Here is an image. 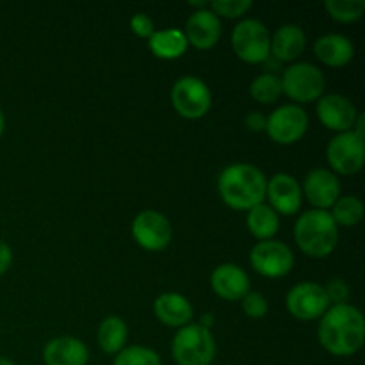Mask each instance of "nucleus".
Segmentation results:
<instances>
[{"mask_svg": "<svg viewBox=\"0 0 365 365\" xmlns=\"http://www.w3.org/2000/svg\"><path fill=\"white\" fill-rule=\"evenodd\" d=\"M43 362L45 365H88L89 349L81 339L63 335L46 342Z\"/></svg>", "mask_w": 365, "mask_h": 365, "instance_id": "a211bd4d", "label": "nucleus"}, {"mask_svg": "<svg viewBox=\"0 0 365 365\" xmlns=\"http://www.w3.org/2000/svg\"><path fill=\"white\" fill-rule=\"evenodd\" d=\"M128 328L121 317L109 316L100 323L98 331H96V341H98L100 349L107 355H118L127 344Z\"/></svg>", "mask_w": 365, "mask_h": 365, "instance_id": "b1692460", "label": "nucleus"}, {"mask_svg": "<svg viewBox=\"0 0 365 365\" xmlns=\"http://www.w3.org/2000/svg\"><path fill=\"white\" fill-rule=\"evenodd\" d=\"M327 157L335 175H356L365 163V139L351 130L337 134L328 143Z\"/></svg>", "mask_w": 365, "mask_h": 365, "instance_id": "9b49d317", "label": "nucleus"}, {"mask_svg": "<svg viewBox=\"0 0 365 365\" xmlns=\"http://www.w3.org/2000/svg\"><path fill=\"white\" fill-rule=\"evenodd\" d=\"M309 123V114L302 106L285 103L267 116L266 132L277 145L291 146L305 138Z\"/></svg>", "mask_w": 365, "mask_h": 365, "instance_id": "6e6552de", "label": "nucleus"}, {"mask_svg": "<svg viewBox=\"0 0 365 365\" xmlns=\"http://www.w3.org/2000/svg\"><path fill=\"white\" fill-rule=\"evenodd\" d=\"M171 356L177 365H210L216 359V341L210 330L198 323L178 328L171 341Z\"/></svg>", "mask_w": 365, "mask_h": 365, "instance_id": "20e7f679", "label": "nucleus"}, {"mask_svg": "<svg viewBox=\"0 0 365 365\" xmlns=\"http://www.w3.org/2000/svg\"><path fill=\"white\" fill-rule=\"evenodd\" d=\"M250 95L253 100L264 106H271L277 102L284 93H282V81L274 73H260L250 84Z\"/></svg>", "mask_w": 365, "mask_h": 365, "instance_id": "a878e982", "label": "nucleus"}, {"mask_svg": "<svg viewBox=\"0 0 365 365\" xmlns=\"http://www.w3.org/2000/svg\"><path fill=\"white\" fill-rule=\"evenodd\" d=\"M324 9L335 21L353 24L362 18L365 11V0H327Z\"/></svg>", "mask_w": 365, "mask_h": 365, "instance_id": "bb28decb", "label": "nucleus"}, {"mask_svg": "<svg viewBox=\"0 0 365 365\" xmlns=\"http://www.w3.org/2000/svg\"><path fill=\"white\" fill-rule=\"evenodd\" d=\"M246 227H248V232L255 239L269 241L277 235L278 228H280V216L267 203H260V205L248 210Z\"/></svg>", "mask_w": 365, "mask_h": 365, "instance_id": "5701e85b", "label": "nucleus"}, {"mask_svg": "<svg viewBox=\"0 0 365 365\" xmlns=\"http://www.w3.org/2000/svg\"><path fill=\"white\" fill-rule=\"evenodd\" d=\"M198 324L205 328V330H210V328H214V324H216V317H214V314H203V316L200 317Z\"/></svg>", "mask_w": 365, "mask_h": 365, "instance_id": "f704fd0d", "label": "nucleus"}, {"mask_svg": "<svg viewBox=\"0 0 365 365\" xmlns=\"http://www.w3.org/2000/svg\"><path fill=\"white\" fill-rule=\"evenodd\" d=\"M324 291H327V296L328 299H330L331 305H342V303H348L349 285L348 282L342 280V278H331V280L324 285Z\"/></svg>", "mask_w": 365, "mask_h": 365, "instance_id": "7c9ffc66", "label": "nucleus"}, {"mask_svg": "<svg viewBox=\"0 0 365 365\" xmlns=\"http://www.w3.org/2000/svg\"><path fill=\"white\" fill-rule=\"evenodd\" d=\"M210 287L225 302H241L250 292V277L237 264H220L210 274Z\"/></svg>", "mask_w": 365, "mask_h": 365, "instance_id": "dca6fc26", "label": "nucleus"}, {"mask_svg": "<svg viewBox=\"0 0 365 365\" xmlns=\"http://www.w3.org/2000/svg\"><path fill=\"white\" fill-rule=\"evenodd\" d=\"M317 339L324 351L334 356H353L365 342V319L351 303L331 305L317 327Z\"/></svg>", "mask_w": 365, "mask_h": 365, "instance_id": "f257e3e1", "label": "nucleus"}, {"mask_svg": "<svg viewBox=\"0 0 365 365\" xmlns=\"http://www.w3.org/2000/svg\"><path fill=\"white\" fill-rule=\"evenodd\" d=\"M241 302H242V312H245L248 317H252V319H262V317L267 314V310H269V303H267L266 296H264L262 292L250 291Z\"/></svg>", "mask_w": 365, "mask_h": 365, "instance_id": "c756f323", "label": "nucleus"}, {"mask_svg": "<svg viewBox=\"0 0 365 365\" xmlns=\"http://www.w3.org/2000/svg\"><path fill=\"white\" fill-rule=\"evenodd\" d=\"M253 7L252 2L248 0H214L209 2V9L216 14L217 18H228V20H234V18H241L242 14L248 13Z\"/></svg>", "mask_w": 365, "mask_h": 365, "instance_id": "c85d7f7f", "label": "nucleus"}, {"mask_svg": "<svg viewBox=\"0 0 365 365\" xmlns=\"http://www.w3.org/2000/svg\"><path fill=\"white\" fill-rule=\"evenodd\" d=\"M266 121L267 118L264 116L260 110H250V113L245 116L246 128H248L250 132H255V134H259V132H266Z\"/></svg>", "mask_w": 365, "mask_h": 365, "instance_id": "473e14b6", "label": "nucleus"}, {"mask_svg": "<svg viewBox=\"0 0 365 365\" xmlns=\"http://www.w3.org/2000/svg\"><path fill=\"white\" fill-rule=\"evenodd\" d=\"M171 103L177 114L185 120H200L212 107V93L200 77L185 75L171 88Z\"/></svg>", "mask_w": 365, "mask_h": 365, "instance_id": "0eeeda50", "label": "nucleus"}, {"mask_svg": "<svg viewBox=\"0 0 365 365\" xmlns=\"http://www.w3.org/2000/svg\"><path fill=\"white\" fill-rule=\"evenodd\" d=\"M113 365H163L159 353L146 346H125L114 355Z\"/></svg>", "mask_w": 365, "mask_h": 365, "instance_id": "cd10ccee", "label": "nucleus"}, {"mask_svg": "<svg viewBox=\"0 0 365 365\" xmlns=\"http://www.w3.org/2000/svg\"><path fill=\"white\" fill-rule=\"evenodd\" d=\"M314 53L327 66L342 68L353 61L355 46H353L351 39L346 38L344 34L330 32V34H324L316 39V43H314Z\"/></svg>", "mask_w": 365, "mask_h": 365, "instance_id": "aec40b11", "label": "nucleus"}, {"mask_svg": "<svg viewBox=\"0 0 365 365\" xmlns=\"http://www.w3.org/2000/svg\"><path fill=\"white\" fill-rule=\"evenodd\" d=\"M267 178L262 170L248 163H235L217 177V192L225 205L248 212L266 200Z\"/></svg>", "mask_w": 365, "mask_h": 365, "instance_id": "f03ea898", "label": "nucleus"}, {"mask_svg": "<svg viewBox=\"0 0 365 365\" xmlns=\"http://www.w3.org/2000/svg\"><path fill=\"white\" fill-rule=\"evenodd\" d=\"M221 20L209 9H198L187 18L185 24V38L189 45L198 50H209L217 45L221 38Z\"/></svg>", "mask_w": 365, "mask_h": 365, "instance_id": "f3484780", "label": "nucleus"}, {"mask_svg": "<svg viewBox=\"0 0 365 365\" xmlns=\"http://www.w3.org/2000/svg\"><path fill=\"white\" fill-rule=\"evenodd\" d=\"M4 128H6V118H4L2 109H0V138H2L4 134Z\"/></svg>", "mask_w": 365, "mask_h": 365, "instance_id": "c9c22d12", "label": "nucleus"}, {"mask_svg": "<svg viewBox=\"0 0 365 365\" xmlns=\"http://www.w3.org/2000/svg\"><path fill=\"white\" fill-rule=\"evenodd\" d=\"M132 237L146 252H163L170 246L173 230L171 223L159 210H143L132 221Z\"/></svg>", "mask_w": 365, "mask_h": 365, "instance_id": "f8f14e48", "label": "nucleus"}, {"mask_svg": "<svg viewBox=\"0 0 365 365\" xmlns=\"http://www.w3.org/2000/svg\"><path fill=\"white\" fill-rule=\"evenodd\" d=\"M11 264H13V250L6 241L0 239V274L9 271Z\"/></svg>", "mask_w": 365, "mask_h": 365, "instance_id": "72a5a7b5", "label": "nucleus"}, {"mask_svg": "<svg viewBox=\"0 0 365 365\" xmlns=\"http://www.w3.org/2000/svg\"><path fill=\"white\" fill-rule=\"evenodd\" d=\"M302 192L312 203L314 209L328 210L341 198V182L334 171L327 168H314L303 180Z\"/></svg>", "mask_w": 365, "mask_h": 365, "instance_id": "4468645a", "label": "nucleus"}, {"mask_svg": "<svg viewBox=\"0 0 365 365\" xmlns=\"http://www.w3.org/2000/svg\"><path fill=\"white\" fill-rule=\"evenodd\" d=\"M317 118L321 123L337 134L342 132H349L355 125L359 110H356L355 103L344 95H337V93H330V95H323L317 100L316 106Z\"/></svg>", "mask_w": 365, "mask_h": 365, "instance_id": "ddd939ff", "label": "nucleus"}, {"mask_svg": "<svg viewBox=\"0 0 365 365\" xmlns=\"http://www.w3.org/2000/svg\"><path fill=\"white\" fill-rule=\"evenodd\" d=\"M153 312L163 324L171 328L187 327L192 321L191 302L180 292H163L153 302Z\"/></svg>", "mask_w": 365, "mask_h": 365, "instance_id": "6ab92c4d", "label": "nucleus"}, {"mask_svg": "<svg viewBox=\"0 0 365 365\" xmlns=\"http://www.w3.org/2000/svg\"><path fill=\"white\" fill-rule=\"evenodd\" d=\"M294 241L305 255L312 259H324L331 255L339 242V227L328 210L312 209L296 220Z\"/></svg>", "mask_w": 365, "mask_h": 365, "instance_id": "7ed1b4c3", "label": "nucleus"}, {"mask_svg": "<svg viewBox=\"0 0 365 365\" xmlns=\"http://www.w3.org/2000/svg\"><path fill=\"white\" fill-rule=\"evenodd\" d=\"M0 365H14V362H11V360L6 359V356H0Z\"/></svg>", "mask_w": 365, "mask_h": 365, "instance_id": "e433bc0d", "label": "nucleus"}, {"mask_svg": "<svg viewBox=\"0 0 365 365\" xmlns=\"http://www.w3.org/2000/svg\"><path fill=\"white\" fill-rule=\"evenodd\" d=\"M189 43L185 38L184 31L180 29H163V31H155L148 39V48L152 53L159 59L173 61L184 56L187 50Z\"/></svg>", "mask_w": 365, "mask_h": 365, "instance_id": "4be33fe9", "label": "nucleus"}, {"mask_svg": "<svg viewBox=\"0 0 365 365\" xmlns=\"http://www.w3.org/2000/svg\"><path fill=\"white\" fill-rule=\"evenodd\" d=\"M266 198L269 200V207L278 216H294L302 209V185L292 175L277 173L267 180Z\"/></svg>", "mask_w": 365, "mask_h": 365, "instance_id": "2eb2a0df", "label": "nucleus"}, {"mask_svg": "<svg viewBox=\"0 0 365 365\" xmlns=\"http://www.w3.org/2000/svg\"><path fill=\"white\" fill-rule=\"evenodd\" d=\"M337 227H355L364 217V203L359 196H341L330 212Z\"/></svg>", "mask_w": 365, "mask_h": 365, "instance_id": "393cba45", "label": "nucleus"}, {"mask_svg": "<svg viewBox=\"0 0 365 365\" xmlns=\"http://www.w3.org/2000/svg\"><path fill=\"white\" fill-rule=\"evenodd\" d=\"M285 307L296 319L314 321L321 319L323 314L331 307V303L324 291V285L317 284V282H299L287 292Z\"/></svg>", "mask_w": 365, "mask_h": 365, "instance_id": "9d476101", "label": "nucleus"}, {"mask_svg": "<svg viewBox=\"0 0 365 365\" xmlns=\"http://www.w3.org/2000/svg\"><path fill=\"white\" fill-rule=\"evenodd\" d=\"M280 81L282 93L294 100L296 106L317 102L327 89V78H324L323 71L305 61L292 63L291 66L285 68Z\"/></svg>", "mask_w": 365, "mask_h": 365, "instance_id": "39448f33", "label": "nucleus"}, {"mask_svg": "<svg viewBox=\"0 0 365 365\" xmlns=\"http://www.w3.org/2000/svg\"><path fill=\"white\" fill-rule=\"evenodd\" d=\"M130 31L134 32L138 38L150 39V36L155 32V25L153 20L146 13H138L130 18Z\"/></svg>", "mask_w": 365, "mask_h": 365, "instance_id": "2f4dec72", "label": "nucleus"}, {"mask_svg": "<svg viewBox=\"0 0 365 365\" xmlns=\"http://www.w3.org/2000/svg\"><path fill=\"white\" fill-rule=\"evenodd\" d=\"M250 264L253 269L264 278L287 277L294 267V253L285 242L269 239V241H259L250 252Z\"/></svg>", "mask_w": 365, "mask_h": 365, "instance_id": "1a4fd4ad", "label": "nucleus"}, {"mask_svg": "<svg viewBox=\"0 0 365 365\" xmlns=\"http://www.w3.org/2000/svg\"><path fill=\"white\" fill-rule=\"evenodd\" d=\"M232 48L235 56L248 64L266 63L271 56L269 29L257 18H245L232 31Z\"/></svg>", "mask_w": 365, "mask_h": 365, "instance_id": "423d86ee", "label": "nucleus"}, {"mask_svg": "<svg viewBox=\"0 0 365 365\" xmlns=\"http://www.w3.org/2000/svg\"><path fill=\"white\" fill-rule=\"evenodd\" d=\"M307 46V36L299 25L285 24L271 36V56L280 63H292L303 53Z\"/></svg>", "mask_w": 365, "mask_h": 365, "instance_id": "412c9836", "label": "nucleus"}]
</instances>
